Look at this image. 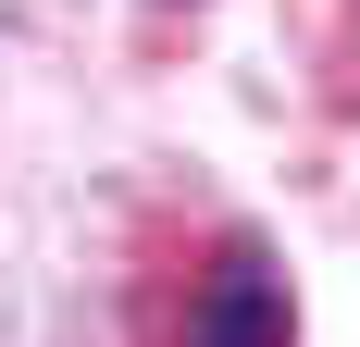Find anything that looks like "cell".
I'll return each instance as SVG.
<instances>
[{
  "label": "cell",
  "mask_w": 360,
  "mask_h": 347,
  "mask_svg": "<svg viewBox=\"0 0 360 347\" xmlns=\"http://www.w3.org/2000/svg\"><path fill=\"white\" fill-rule=\"evenodd\" d=\"M174 347H298L286 261H274L249 223H224V236H212V273L186 285V322H174Z\"/></svg>",
  "instance_id": "6da1fadb"
}]
</instances>
